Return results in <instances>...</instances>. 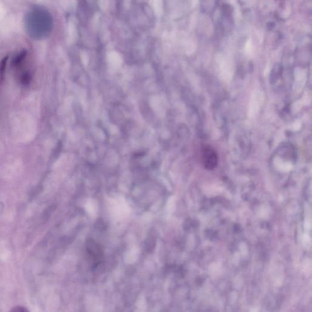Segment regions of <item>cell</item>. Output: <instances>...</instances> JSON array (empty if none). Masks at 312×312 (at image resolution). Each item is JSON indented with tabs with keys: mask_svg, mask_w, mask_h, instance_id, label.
<instances>
[{
	"mask_svg": "<svg viewBox=\"0 0 312 312\" xmlns=\"http://www.w3.org/2000/svg\"><path fill=\"white\" fill-rule=\"evenodd\" d=\"M202 164L209 170H213L218 165L219 157L217 151L211 146H206L202 153Z\"/></svg>",
	"mask_w": 312,
	"mask_h": 312,
	"instance_id": "7a4b0ae2",
	"label": "cell"
},
{
	"mask_svg": "<svg viewBox=\"0 0 312 312\" xmlns=\"http://www.w3.org/2000/svg\"><path fill=\"white\" fill-rule=\"evenodd\" d=\"M26 33L34 40H42L49 36L53 30V19L47 9L35 6L26 14L24 20Z\"/></svg>",
	"mask_w": 312,
	"mask_h": 312,
	"instance_id": "6da1fadb",
	"label": "cell"
},
{
	"mask_svg": "<svg viewBox=\"0 0 312 312\" xmlns=\"http://www.w3.org/2000/svg\"><path fill=\"white\" fill-rule=\"evenodd\" d=\"M86 248L88 254L93 259V268H96L101 262L103 258L102 248L99 243L89 239L86 241Z\"/></svg>",
	"mask_w": 312,
	"mask_h": 312,
	"instance_id": "3957f363",
	"label": "cell"
},
{
	"mask_svg": "<svg viewBox=\"0 0 312 312\" xmlns=\"http://www.w3.org/2000/svg\"><path fill=\"white\" fill-rule=\"evenodd\" d=\"M154 240H156V239L154 240V236H151L150 237V239L148 240V242L147 243V249L149 251L150 250H153L154 248V244H155V241Z\"/></svg>",
	"mask_w": 312,
	"mask_h": 312,
	"instance_id": "5b68a950",
	"label": "cell"
},
{
	"mask_svg": "<svg viewBox=\"0 0 312 312\" xmlns=\"http://www.w3.org/2000/svg\"><path fill=\"white\" fill-rule=\"evenodd\" d=\"M95 225H94V226H95V228H96L97 229H98V230H105L106 228V225H105V223L104 222L102 221V219H98V220H97V221L95 223V224H94Z\"/></svg>",
	"mask_w": 312,
	"mask_h": 312,
	"instance_id": "277c9868",
	"label": "cell"
},
{
	"mask_svg": "<svg viewBox=\"0 0 312 312\" xmlns=\"http://www.w3.org/2000/svg\"><path fill=\"white\" fill-rule=\"evenodd\" d=\"M12 311H22V312H24V311H28V310H27V308H25L24 307H21V306H18V307H14L12 310H11Z\"/></svg>",
	"mask_w": 312,
	"mask_h": 312,
	"instance_id": "8992f818",
	"label": "cell"
}]
</instances>
